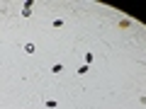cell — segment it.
<instances>
[{"instance_id":"1","label":"cell","mask_w":146,"mask_h":109,"mask_svg":"<svg viewBox=\"0 0 146 109\" xmlns=\"http://www.w3.org/2000/svg\"><path fill=\"white\" fill-rule=\"evenodd\" d=\"M22 15H25V17H29V15H32V3H27V5H25V10H22Z\"/></svg>"},{"instance_id":"2","label":"cell","mask_w":146,"mask_h":109,"mask_svg":"<svg viewBox=\"0 0 146 109\" xmlns=\"http://www.w3.org/2000/svg\"><path fill=\"white\" fill-rule=\"evenodd\" d=\"M34 51H36L34 44H25V53H34Z\"/></svg>"},{"instance_id":"3","label":"cell","mask_w":146,"mask_h":109,"mask_svg":"<svg viewBox=\"0 0 146 109\" xmlns=\"http://www.w3.org/2000/svg\"><path fill=\"white\" fill-rule=\"evenodd\" d=\"M46 107H49V109H56L58 104H56V99H46Z\"/></svg>"},{"instance_id":"4","label":"cell","mask_w":146,"mask_h":109,"mask_svg":"<svg viewBox=\"0 0 146 109\" xmlns=\"http://www.w3.org/2000/svg\"><path fill=\"white\" fill-rule=\"evenodd\" d=\"M88 68H90L88 63H85V66H80V68H78V75H85V73H88Z\"/></svg>"},{"instance_id":"5","label":"cell","mask_w":146,"mask_h":109,"mask_svg":"<svg viewBox=\"0 0 146 109\" xmlns=\"http://www.w3.org/2000/svg\"><path fill=\"white\" fill-rule=\"evenodd\" d=\"M63 70V66H61V63H56V66H51V73H61Z\"/></svg>"}]
</instances>
